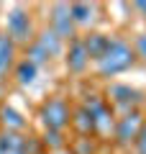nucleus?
Segmentation results:
<instances>
[{"instance_id":"1","label":"nucleus","mask_w":146,"mask_h":154,"mask_svg":"<svg viewBox=\"0 0 146 154\" xmlns=\"http://www.w3.org/2000/svg\"><path fill=\"white\" fill-rule=\"evenodd\" d=\"M133 62H136L133 46H128L126 41H120V38H110L105 54L100 57L95 64H97V72L103 77H115V75H120V72H126L128 67H133Z\"/></svg>"},{"instance_id":"2","label":"nucleus","mask_w":146,"mask_h":154,"mask_svg":"<svg viewBox=\"0 0 146 154\" xmlns=\"http://www.w3.org/2000/svg\"><path fill=\"white\" fill-rule=\"evenodd\" d=\"M38 116H41V123L46 126V131H64L72 123V110H69V105H67V100L62 95L49 98L41 105Z\"/></svg>"},{"instance_id":"3","label":"nucleus","mask_w":146,"mask_h":154,"mask_svg":"<svg viewBox=\"0 0 146 154\" xmlns=\"http://www.w3.org/2000/svg\"><path fill=\"white\" fill-rule=\"evenodd\" d=\"M5 36L11 38L13 44H26V46L33 41V21H31V13L23 5H13L11 8Z\"/></svg>"},{"instance_id":"4","label":"nucleus","mask_w":146,"mask_h":154,"mask_svg":"<svg viewBox=\"0 0 146 154\" xmlns=\"http://www.w3.org/2000/svg\"><path fill=\"white\" fill-rule=\"evenodd\" d=\"M87 113H90L92 118V134H97V136H108V134H113L115 128V118H113V110H110V103L105 98H97V95H90L85 103Z\"/></svg>"},{"instance_id":"5","label":"nucleus","mask_w":146,"mask_h":154,"mask_svg":"<svg viewBox=\"0 0 146 154\" xmlns=\"http://www.w3.org/2000/svg\"><path fill=\"white\" fill-rule=\"evenodd\" d=\"M51 31L62 41L75 38V21H72V13H69V3H54L51 5Z\"/></svg>"},{"instance_id":"6","label":"nucleus","mask_w":146,"mask_h":154,"mask_svg":"<svg viewBox=\"0 0 146 154\" xmlns=\"http://www.w3.org/2000/svg\"><path fill=\"white\" fill-rule=\"evenodd\" d=\"M0 154H31V139L23 131L0 128Z\"/></svg>"},{"instance_id":"7","label":"nucleus","mask_w":146,"mask_h":154,"mask_svg":"<svg viewBox=\"0 0 146 154\" xmlns=\"http://www.w3.org/2000/svg\"><path fill=\"white\" fill-rule=\"evenodd\" d=\"M141 126H144V123H141V116L136 113V110H128L123 118L115 121L113 134H115V139H118V144H128V141H136Z\"/></svg>"},{"instance_id":"8","label":"nucleus","mask_w":146,"mask_h":154,"mask_svg":"<svg viewBox=\"0 0 146 154\" xmlns=\"http://www.w3.org/2000/svg\"><path fill=\"white\" fill-rule=\"evenodd\" d=\"M90 64V57H87V49L82 44V38H72L69 49H67V69L75 72V75H82Z\"/></svg>"},{"instance_id":"9","label":"nucleus","mask_w":146,"mask_h":154,"mask_svg":"<svg viewBox=\"0 0 146 154\" xmlns=\"http://www.w3.org/2000/svg\"><path fill=\"white\" fill-rule=\"evenodd\" d=\"M138 98H141L138 90L128 88V85H113V88L108 90V103L118 105V108H123V110H131L138 103Z\"/></svg>"},{"instance_id":"10","label":"nucleus","mask_w":146,"mask_h":154,"mask_svg":"<svg viewBox=\"0 0 146 154\" xmlns=\"http://www.w3.org/2000/svg\"><path fill=\"white\" fill-rule=\"evenodd\" d=\"M13 64H16V44L5 33H0V82L11 75Z\"/></svg>"},{"instance_id":"11","label":"nucleus","mask_w":146,"mask_h":154,"mask_svg":"<svg viewBox=\"0 0 146 154\" xmlns=\"http://www.w3.org/2000/svg\"><path fill=\"white\" fill-rule=\"evenodd\" d=\"M82 44H85V49H87V57L97 62L100 57L105 54V49H108V44H110V38L103 36V33H87V36L82 38Z\"/></svg>"},{"instance_id":"12","label":"nucleus","mask_w":146,"mask_h":154,"mask_svg":"<svg viewBox=\"0 0 146 154\" xmlns=\"http://www.w3.org/2000/svg\"><path fill=\"white\" fill-rule=\"evenodd\" d=\"M0 126L8 128V131H23V128H26V118H23L16 108L3 105V108H0Z\"/></svg>"},{"instance_id":"13","label":"nucleus","mask_w":146,"mask_h":154,"mask_svg":"<svg viewBox=\"0 0 146 154\" xmlns=\"http://www.w3.org/2000/svg\"><path fill=\"white\" fill-rule=\"evenodd\" d=\"M69 13H72V21L75 26H85L95 18V5L90 3H69Z\"/></svg>"},{"instance_id":"14","label":"nucleus","mask_w":146,"mask_h":154,"mask_svg":"<svg viewBox=\"0 0 146 154\" xmlns=\"http://www.w3.org/2000/svg\"><path fill=\"white\" fill-rule=\"evenodd\" d=\"M13 75H16L18 85H31L33 80H36V75H38V67L31 64L28 59H21L16 64V69H13Z\"/></svg>"},{"instance_id":"15","label":"nucleus","mask_w":146,"mask_h":154,"mask_svg":"<svg viewBox=\"0 0 146 154\" xmlns=\"http://www.w3.org/2000/svg\"><path fill=\"white\" fill-rule=\"evenodd\" d=\"M36 41H38V44H41V46H44L46 51H49V57H56V54L62 51V46H64V41H62V38L56 36V33L51 31V28L41 31V36H38Z\"/></svg>"},{"instance_id":"16","label":"nucleus","mask_w":146,"mask_h":154,"mask_svg":"<svg viewBox=\"0 0 146 154\" xmlns=\"http://www.w3.org/2000/svg\"><path fill=\"white\" fill-rule=\"evenodd\" d=\"M26 59L31 62V64H36V67H41V64H46V62L51 59V57H49V51L44 49L41 44H38L36 38H33L31 44L26 46Z\"/></svg>"},{"instance_id":"17","label":"nucleus","mask_w":146,"mask_h":154,"mask_svg":"<svg viewBox=\"0 0 146 154\" xmlns=\"http://www.w3.org/2000/svg\"><path fill=\"white\" fill-rule=\"evenodd\" d=\"M72 126H77V131H80L82 136L92 134V118H90V113H87L85 105L77 108V113H72Z\"/></svg>"},{"instance_id":"18","label":"nucleus","mask_w":146,"mask_h":154,"mask_svg":"<svg viewBox=\"0 0 146 154\" xmlns=\"http://www.w3.org/2000/svg\"><path fill=\"white\" fill-rule=\"evenodd\" d=\"M133 51H136V57H141V59L146 62V33H138V36H136Z\"/></svg>"},{"instance_id":"19","label":"nucleus","mask_w":146,"mask_h":154,"mask_svg":"<svg viewBox=\"0 0 146 154\" xmlns=\"http://www.w3.org/2000/svg\"><path fill=\"white\" fill-rule=\"evenodd\" d=\"M136 154H146V123L141 126L138 136H136Z\"/></svg>"},{"instance_id":"20","label":"nucleus","mask_w":146,"mask_h":154,"mask_svg":"<svg viewBox=\"0 0 146 154\" xmlns=\"http://www.w3.org/2000/svg\"><path fill=\"white\" fill-rule=\"evenodd\" d=\"M133 8H136V11H138L141 16L146 18V0H136V3H133Z\"/></svg>"},{"instance_id":"21","label":"nucleus","mask_w":146,"mask_h":154,"mask_svg":"<svg viewBox=\"0 0 146 154\" xmlns=\"http://www.w3.org/2000/svg\"><path fill=\"white\" fill-rule=\"evenodd\" d=\"M54 154H72V149H59V152H54Z\"/></svg>"}]
</instances>
